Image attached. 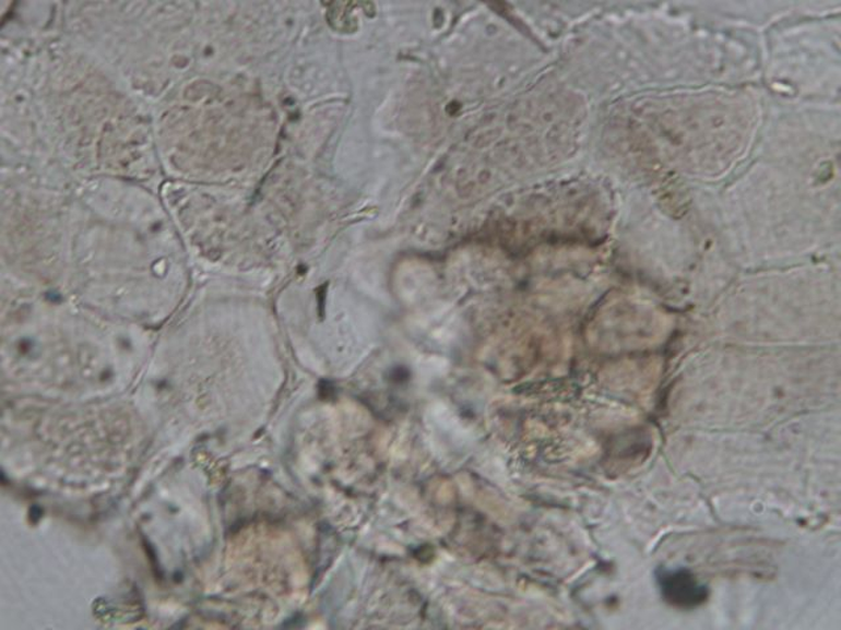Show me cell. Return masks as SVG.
<instances>
[{"label": "cell", "instance_id": "obj_1", "mask_svg": "<svg viewBox=\"0 0 841 630\" xmlns=\"http://www.w3.org/2000/svg\"><path fill=\"white\" fill-rule=\"evenodd\" d=\"M658 581L665 601L680 609H694L708 601L709 591L688 570H663Z\"/></svg>", "mask_w": 841, "mask_h": 630}]
</instances>
